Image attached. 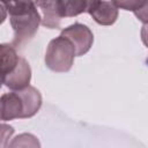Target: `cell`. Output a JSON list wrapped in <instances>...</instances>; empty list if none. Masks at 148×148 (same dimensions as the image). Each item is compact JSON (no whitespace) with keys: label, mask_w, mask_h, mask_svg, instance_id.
<instances>
[{"label":"cell","mask_w":148,"mask_h":148,"mask_svg":"<svg viewBox=\"0 0 148 148\" xmlns=\"http://www.w3.org/2000/svg\"><path fill=\"white\" fill-rule=\"evenodd\" d=\"M12 1H16V0H0V2H2L3 5H7V3L12 2Z\"/></svg>","instance_id":"9a60e30c"},{"label":"cell","mask_w":148,"mask_h":148,"mask_svg":"<svg viewBox=\"0 0 148 148\" xmlns=\"http://www.w3.org/2000/svg\"><path fill=\"white\" fill-rule=\"evenodd\" d=\"M94 21L101 25H111L118 18V8L111 1H99L89 13Z\"/></svg>","instance_id":"9c48e42d"},{"label":"cell","mask_w":148,"mask_h":148,"mask_svg":"<svg viewBox=\"0 0 148 148\" xmlns=\"http://www.w3.org/2000/svg\"><path fill=\"white\" fill-rule=\"evenodd\" d=\"M3 77H5V76L0 74V88H1V86H2V83H3Z\"/></svg>","instance_id":"2e32d148"},{"label":"cell","mask_w":148,"mask_h":148,"mask_svg":"<svg viewBox=\"0 0 148 148\" xmlns=\"http://www.w3.org/2000/svg\"><path fill=\"white\" fill-rule=\"evenodd\" d=\"M6 17H7V9L3 5L0 3V24H2L5 22Z\"/></svg>","instance_id":"5bb4252c"},{"label":"cell","mask_w":148,"mask_h":148,"mask_svg":"<svg viewBox=\"0 0 148 148\" xmlns=\"http://www.w3.org/2000/svg\"><path fill=\"white\" fill-rule=\"evenodd\" d=\"M74 57V45L69 39L60 35L49 43L45 53V65L53 72H68L73 66Z\"/></svg>","instance_id":"7a4b0ae2"},{"label":"cell","mask_w":148,"mask_h":148,"mask_svg":"<svg viewBox=\"0 0 148 148\" xmlns=\"http://www.w3.org/2000/svg\"><path fill=\"white\" fill-rule=\"evenodd\" d=\"M61 36L71 40L75 49V56L80 57L86 54L94 43V35L91 30L82 23H74L61 31Z\"/></svg>","instance_id":"3957f363"},{"label":"cell","mask_w":148,"mask_h":148,"mask_svg":"<svg viewBox=\"0 0 148 148\" xmlns=\"http://www.w3.org/2000/svg\"><path fill=\"white\" fill-rule=\"evenodd\" d=\"M101 0H59L62 17H73L82 13H90Z\"/></svg>","instance_id":"ba28073f"},{"label":"cell","mask_w":148,"mask_h":148,"mask_svg":"<svg viewBox=\"0 0 148 148\" xmlns=\"http://www.w3.org/2000/svg\"><path fill=\"white\" fill-rule=\"evenodd\" d=\"M5 7L9 13L10 25L14 30L12 45L21 47L32 39L42 17L32 0H16L5 5Z\"/></svg>","instance_id":"6da1fadb"},{"label":"cell","mask_w":148,"mask_h":148,"mask_svg":"<svg viewBox=\"0 0 148 148\" xmlns=\"http://www.w3.org/2000/svg\"><path fill=\"white\" fill-rule=\"evenodd\" d=\"M9 147H39V142L37 140V138L32 134H29V133H23V134H20L17 135L13 142H10L8 145Z\"/></svg>","instance_id":"7c38bea8"},{"label":"cell","mask_w":148,"mask_h":148,"mask_svg":"<svg viewBox=\"0 0 148 148\" xmlns=\"http://www.w3.org/2000/svg\"><path fill=\"white\" fill-rule=\"evenodd\" d=\"M35 5L42 10L43 17L40 23L49 29L60 28V21L62 18L60 12L59 0H36Z\"/></svg>","instance_id":"8992f818"},{"label":"cell","mask_w":148,"mask_h":148,"mask_svg":"<svg viewBox=\"0 0 148 148\" xmlns=\"http://www.w3.org/2000/svg\"><path fill=\"white\" fill-rule=\"evenodd\" d=\"M14 134L13 126L8 124H0V148H5L9 145V139Z\"/></svg>","instance_id":"4fadbf2b"},{"label":"cell","mask_w":148,"mask_h":148,"mask_svg":"<svg viewBox=\"0 0 148 148\" xmlns=\"http://www.w3.org/2000/svg\"><path fill=\"white\" fill-rule=\"evenodd\" d=\"M31 80V68L29 62L24 59L18 57L17 64L12 72L5 75L3 83L7 88L12 90H20L29 86Z\"/></svg>","instance_id":"277c9868"},{"label":"cell","mask_w":148,"mask_h":148,"mask_svg":"<svg viewBox=\"0 0 148 148\" xmlns=\"http://www.w3.org/2000/svg\"><path fill=\"white\" fill-rule=\"evenodd\" d=\"M23 102L17 91L3 94L0 97V120L23 118Z\"/></svg>","instance_id":"5b68a950"},{"label":"cell","mask_w":148,"mask_h":148,"mask_svg":"<svg viewBox=\"0 0 148 148\" xmlns=\"http://www.w3.org/2000/svg\"><path fill=\"white\" fill-rule=\"evenodd\" d=\"M18 60V56L9 44H0V74L6 75L14 69Z\"/></svg>","instance_id":"30bf717a"},{"label":"cell","mask_w":148,"mask_h":148,"mask_svg":"<svg viewBox=\"0 0 148 148\" xmlns=\"http://www.w3.org/2000/svg\"><path fill=\"white\" fill-rule=\"evenodd\" d=\"M22 98L23 102V118H30L35 116L42 106V95L40 92L31 86H27L23 89L15 90Z\"/></svg>","instance_id":"52a82bcc"},{"label":"cell","mask_w":148,"mask_h":148,"mask_svg":"<svg viewBox=\"0 0 148 148\" xmlns=\"http://www.w3.org/2000/svg\"><path fill=\"white\" fill-rule=\"evenodd\" d=\"M111 2L119 9L131 10L136 16L141 12V20L146 23V12H147V0H111Z\"/></svg>","instance_id":"8fae6325"}]
</instances>
